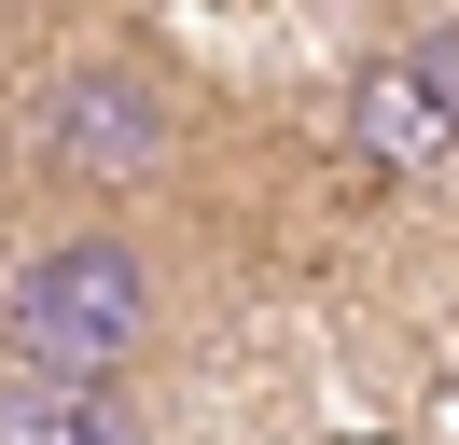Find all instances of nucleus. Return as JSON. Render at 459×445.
<instances>
[{"mask_svg":"<svg viewBox=\"0 0 459 445\" xmlns=\"http://www.w3.org/2000/svg\"><path fill=\"white\" fill-rule=\"evenodd\" d=\"M29 167L56 195H98V209H126V195H153L181 167V83L153 70V56H70V70H42L29 98Z\"/></svg>","mask_w":459,"mask_h":445,"instance_id":"2","label":"nucleus"},{"mask_svg":"<svg viewBox=\"0 0 459 445\" xmlns=\"http://www.w3.org/2000/svg\"><path fill=\"white\" fill-rule=\"evenodd\" d=\"M348 153L362 167L459 153V28H418V42H390L362 83H348Z\"/></svg>","mask_w":459,"mask_h":445,"instance_id":"3","label":"nucleus"},{"mask_svg":"<svg viewBox=\"0 0 459 445\" xmlns=\"http://www.w3.org/2000/svg\"><path fill=\"white\" fill-rule=\"evenodd\" d=\"M0 445H140L126 376H0Z\"/></svg>","mask_w":459,"mask_h":445,"instance_id":"4","label":"nucleus"},{"mask_svg":"<svg viewBox=\"0 0 459 445\" xmlns=\"http://www.w3.org/2000/svg\"><path fill=\"white\" fill-rule=\"evenodd\" d=\"M153 348H168V265L126 222H70L0 265V362L14 376H140Z\"/></svg>","mask_w":459,"mask_h":445,"instance_id":"1","label":"nucleus"}]
</instances>
